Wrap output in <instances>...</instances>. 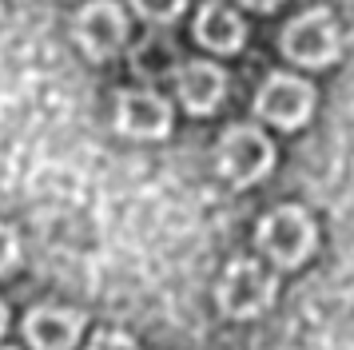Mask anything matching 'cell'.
<instances>
[{"mask_svg":"<svg viewBox=\"0 0 354 350\" xmlns=\"http://www.w3.org/2000/svg\"><path fill=\"white\" fill-rule=\"evenodd\" d=\"M243 4H247V8H259V12H267V8L279 4V0H243Z\"/></svg>","mask_w":354,"mask_h":350,"instance_id":"cell-14","label":"cell"},{"mask_svg":"<svg viewBox=\"0 0 354 350\" xmlns=\"http://www.w3.org/2000/svg\"><path fill=\"white\" fill-rule=\"evenodd\" d=\"M338 24L326 8H310V12L295 16L287 28H283V52H287L295 64H306V68H322L338 56Z\"/></svg>","mask_w":354,"mask_h":350,"instance_id":"cell-2","label":"cell"},{"mask_svg":"<svg viewBox=\"0 0 354 350\" xmlns=\"http://www.w3.org/2000/svg\"><path fill=\"white\" fill-rule=\"evenodd\" d=\"M76 40H80V48L92 60H108V56H115V52L124 48V40H128V16L120 12L115 0H92V4L80 8Z\"/></svg>","mask_w":354,"mask_h":350,"instance_id":"cell-6","label":"cell"},{"mask_svg":"<svg viewBox=\"0 0 354 350\" xmlns=\"http://www.w3.org/2000/svg\"><path fill=\"white\" fill-rule=\"evenodd\" d=\"M271 163H274L271 140L259 127L239 124V127H227L223 131V140H219V172L231 183L247 187V183H255V179H263L271 172Z\"/></svg>","mask_w":354,"mask_h":350,"instance_id":"cell-3","label":"cell"},{"mask_svg":"<svg viewBox=\"0 0 354 350\" xmlns=\"http://www.w3.org/2000/svg\"><path fill=\"white\" fill-rule=\"evenodd\" d=\"M4 322H8V315H4V306H0V334H4Z\"/></svg>","mask_w":354,"mask_h":350,"instance_id":"cell-15","label":"cell"},{"mask_svg":"<svg viewBox=\"0 0 354 350\" xmlns=\"http://www.w3.org/2000/svg\"><path fill=\"white\" fill-rule=\"evenodd\" d=\"M84 318L72 315V311H56V306H40L24 318V334L32 350H72L76 338H80Z\"/></svg>","mask_w":354,"mask_h":350,"instance_id":"cell-9","label":"cell"},{"mask_svg":"<svg viewBox=\"0 0 354 350\" xmlns=\"http://www.w3.org/2000/svg\"><path fill=\"white\" fill-rule=\"evenodd\" d=\"M310 108H315V88L299 76H287V72L267 76V84H263L259 95H255V111L263 120L279 124V127L306 124V120H310Z\"/></svg>","mask_w":354,"mask_h":350,"instance_id":"cell-5","label":"cell"},{"mask_svg":"<svg viewBox=\"0 0 354 350\" xmlns=\"http://www.w3.org/2000/svg\"><path fill=\"white\" fill-rule=\"evenodd\" d=\"M274 299V279L251 259H235L219 279V306L231 318H255Z\"/></svg>","mask_w":354,"mask_h":350,"instance_id":"cell-4","label":"cell"},{"mask_svg":"<svg viewBox=\"0 0 354 350\" xmlns=\"http://www.w3.org/2000/svg\"><path fill=\"white\" fill-rule=\"evenodd\" d=\"M259 247L279 267H299L315 251V223L303 207H279L259 223Z\"/></svg>","mask_w":354,"mask_h":350,"instance_id":"cell-1","label":"cell"},{"mask_svg":"<svg viewBox=\"0 0 354 350\" xmlns=\"http://www.w3.org/2000/svg\"><path fill=\"white\" fill-rule=\"evenodd\" d=\"M195 36L211 52H239L247 28H243L239 12H231L227 4H203L199 20H195Z\"/></svg>","mask_w":354,"mask_h":350,"instance_id":"cell-10","label":"cell"},{"mask_svg":"<svg viewBox=\"0 0 354 350\" xmlns=\"http://www.w3.org/2000/svg\"><path fill=\"white\" fill-rule=\"evenodd\" d=\"M88 350H140L136 342H131L128 334H120V331H100L92 342H88Z\"/></svg>","mask_w":354,"mask_h":350,"instance_id":"cell-13","label":"cell"},{"mask_svg":"<svg viewBox=\"0 0 354 350\" xmlns=\"http://www.w3.org/2000/svg\"><path fill=\"white\" fill-rule=\"evenodd\" d=\"M115 127L131 140H163L171 127V108L163 95L147 92V88H131V92H120V100H115Z\"/></svg>","mask_w":354,"mask_h":350,"instance_id":"cell-7","label":"cell"},{"mask_svg":"<svg viewBox=\"0 0 354 350\" xmlns=\"http://www.w3.org/2000/svg\"><path fill=\"white\" fill-rule=\"evenodd\" d=\"M179 100H183V108L195 111V116H207L227 92V76L223 68H215L207 60H192L183 64V72H179Z\"/></svg>","mask_w":354,"mask_h":350,"instance_id":"cell-8","label":"cell"},{"mask_svg":"<svg viewBox=\"0 0 354 350\" xmlns=\"http://www.w3.org/2000/svg\"><path fill=\"white\" fill-rule=\"evenodd\" d=\"M183 4L187 0H131V8L147 20H156V24H167V20H176L183 12Z\"/></svg>","mask_w":354,"mask_h":350,"instance_id":"cell-11","label":"cell"},{"mask_svg":"<svg viewBox=\"0 0 354 350\" xmlns=\"http://www.w3.org/2000/svg\"><path fill=\"white\" fill-rule=\"evenodd\" d=\"M17 263H20V239H17L12 227L0 223V275H8Z\"/></svg>","mask_w":354,"mask_h":350,"instance_id":"cell-12","label":"cell"}]
</instances>
